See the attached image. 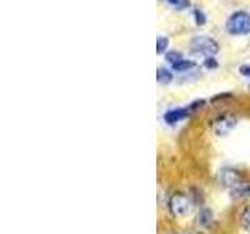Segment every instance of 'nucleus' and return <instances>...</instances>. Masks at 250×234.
I'll return each mask as SVG.
<instances>
[{
  "label": "nucleus",
  "instance_id": "1",
  "mask_svg": "<svg viewBox=\"0 0 250 234\" xmlns=\"http://www.w3.org/2000/svg\"><path fill=\"white\" fill-rule=\"evenodd\" d=\"M225 28L233 36L250 35V13L234 11L225 22Z\"/></svg>",
  "mask_w": 250,
  "mask_h": 234
},
{
  "label": "nucleus",
  "instance_id": "2",
  "mask_svg": "<svg viewBox=\"0 0 250 234\" xmlns=\"http://www.w3.org/2000/svg\"><path fill=\"white\" fill-rule=\"evenodd\" d=\"M191 50L197 55H203L205 58L214 57V55L219 52V42L216 39L200 35V36H194L191 39Z\"/></svg>",
  "mask_w": 250,
  "mask_h": 234
},
{
  "label": "nucleus",
  "instance_id": "3",
  "mask_svg": "<svg viewBox=\"0 0 250 234\" xmlns=\"http://www.w3.org/2000/svg\"><path fill=\"white\" fill-rule=\"evenodd\" d=\"M169 209H170L172 215L185 217V215H188L191 213L192 203H191V200H189L188 195H185L182 192H177L169 198Z\"/></svg>",
  "mask_w": 250,
  "mask_h": 234
},
{
  "label": "nucleus",
  "instance_id": "4",
  "mask_svg": "<svg viewBox=\"0 0 250 234\" xmlns=\"http://www.w3.org/2000/svg\"><path fill=\"white\" fill-rule=\"evenodd\" d=\"M236 123H238V119L234 116L224 114V116H219L211 127H213V131L217 136H225V135H229L234 127H236Z\"/></svg>",
  "mask_w": 250,
  "mask_h": 234
},
{
  "label": "nucleus",
  "instance_id": "5",
  "mask_svg": "<svg viewBox=\"0 0 250 234\" xmlns=\"http://www.w3.org/2000/svg\"><path fill=\"white\" fill-rule=\"evenodd\" d=\"M191 114V111L188 108H175V109H169L167 113H164V122L169 125H175L177 122L186 119L188 116Z\"/></svg>",
  "mask_w": 250,
  "mask_h": 234
},
{
  "label": "nucleus",
  "instance_id": "6",
  "mask_svg": "<svg viewBox=\"0 0 250 234\" xmlns=\"http://www.w3.org/2000/svg\"><path fill=\"white\" fill-rule=\"evenodd\" d=\"M221 179L224 186H229V187H238L239 184V174L236 170H231V169H225L222 170L221 174Z\"/></svg>",
  "mask_w": 250,
  "mask_h": 234
},
{
  "label": "nucleus",
  "instance_id": "7",
  "mask_svg": "<svg viewBox=\"0 0 250 234\" xmlns=\"http://www.w3.org/2000/svg\"><path fill=\"white\" fill-rule=\"evenodd\" d=\"M174 80V74L166 67H158L156 69V81L160 84H169Z\"/></svg>",
  "mask_w": 250,
  "mask_h": 234
},
{
  "label": "nucleus",
  "instance_id": "8",
  "mask_svg": "<svg viewBox=\"0 0 250 234\" xmlns=\"http://www.w3.org/2000/svg\"><path fill=\"white\" fill-rule=\"evenodd\" d=\"M192 67H195V62L191 59H182L175 62V64H172V70H174V72H188V70H191Z\"/></svg>",
  "mask_w": 250,
  "mask_h": 234
},
{
  "label": "nucleus",
  "instance_id": "9",
  "mask_svg": "<svg viewBox=\"0 0 250 234\" xmlns=\"http://www.w3.org/2000/svg\"><path fill=\"white\" fill-rule=\"evenodd\" d=\"M163 2H166L170 8H174V10H188V8H191V0H163Z\"/></svg>",
  "mask_w": 250,
  "mask_h": 234
},
{
  "label": "nucleus",
  "instance_id": "10",
  "mask_svg": "<svg viewBox=\"0 0 250 234\" xmlns=\"http://www.w3.org/2000/svg\"><path fill=\"white\" fill-rule=\"evenodd\" d=\"M211 223H213V214H211V211L207 209V208L200 209V213H199V225L209 226Z\"/></svg>",
  "mask_w": 250,
  "mask_h": 234
},
{
  "label": "nucleus",
  "instance_id": "11",
  "mask_svg": "<svg viewBox=\"0 0 250 234\" xmlns=\"http://www.w3.org/2000/svg\"><path fill=\"white\" fill-rule=\"evenodd\" d=\"M167 47H169V39L166 36H158V39H156V53L163 55L167 50Z\"/></svg>",
  "mask_w": 250,
  "mask_h": 234
},
{
  "label": "nucleus",
  "instance_id": "12",
  "mask_svg": "<svg viewBox=\"0 0 250 234\" xmlns=\"http://www.w3.org/2000/svg\"><path fill=\"white\" fill-rule=\"evenodd\" d=\"M239 220H241V226H242V228L250 233V206H247L244 211H242Z\"/></svg>",
  "mask_w": 250,
  "mask_h": 234
},
{
  "label": "nucleus",
  "instance_id": "13",
  "mask_svg": "<svg viewBox=\"0 0 250 234\" xmlns=\"http://www.w3.org/2000/svg\"><path fill=\"white\" fill-rule=\"evenodd\" d=\"M194 19H195V23H197L199 27L205 25V23H207V16L200 10V8H195V10H194Z\"/></svg>",
  "mask_w": 250,
  "mask_h": 234
},
{
  "label": "nucleus",
  "instance_id": "14",
  "mask_svg": "<svg viewBox=\"0 0 250 234\" xmlns=\"http://www.w3.org/2000/svg\"><path fill=\"white\" fill-rule=\"evenodd\" d=\"M166 59L170 62V64H175V62L182 61V59H185V58H183V55L180 53V52H177V50H170V52L166 53Z\"/></svg>",
  "mask_w": 250,
  "mask_h": 234
},
{
  "label": "nucleus",
  "instance_id": "15",
  "mask_svg": "<svg viewBox=\"0 0 250 234\" xmlns=\"http://www.w3.org/2000/svg\"><path fill=\"white\" fill-rule=\"evenodd\" d=\"M203 66L207 69H217L219 67V62L214 57H209V58H205V62H203Z\"/></svg>",
  "mask_w": 250,
  "mask_h": 234
},
{
  "label": "nucleus",
  "instance_id": "16",
  "mask_svg": "<svg viewBox=\"0 0 250 234\" xmlns=\"http://www.w3.org/2000/svg\"><path fill=\"white\" fill-rule=\"evenodd\" d=\"M203 105H205V100H195V101H192V103L188 106V109H189L191 113H195L197 109H200Z\"/></svg>",
  "mask_w": 250,
  "mask_h": 234
},
{
  "label": "nucleus",
  "instance_id": "17",
  "mask_svg": "<svg viewBox=\"0 0 250 234\" xmlns=\"http://www.w3.org/2000/svg\"><path fill=\"white\" fill-rule=\"evenodd\" d=\"M239 74L250 78V66H249V64H242V66L239 67Z\"/></svg>",
  "mask_w": 250,
  "mask_h": 234
}]
</instances>
